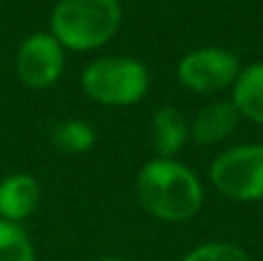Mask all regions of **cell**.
<instances>
[{
	"instance_id": "1",
	"label": "cell",
	"mask_w": 263,
	"mask_h": 261,
	"mask_svg": "<svg viewBox=\"0 0 263 261\" xmlns=\"http://www.w3.org/2000/svg\"><path fill=\"white\" fill-rule=\"evenodd\" d=\"M136 199L145 213L164 222H185L203 203L201 183L176 160H150L136 176Z\"/></svg>"
},
{
	"instance_id": "2",
	"label": "cell",
	"mask_w": 263,
	"mask_h": 261,
	"mask_svg": "<svg viewBox=\"0 0 263 261\" xmlns=\"http://www.w3.org/2000/svg\"><path fill=\"white\" fill-rule=\"evenodd\" d=\"M120 18L118 0H60L51 12V35L63 49L92 51L118 32Z\"/></svg>"
},
{
	"instance_id": "3",
	"label": "cell",
	"mask_w": 263,
	"mask_h": 261,
	"mask_svg": "<svg viewBox=\"0 0 263 261\" xmlns=\"http://www.w3.org/2000/svg\"><path fill=\"white\" fill-rule=\"evenodd\" d=\"M150 86L145 65L129 55L97 58L83 69L81 90L104 106H129L143 100Z\"/></svg>"
},
{
	"instance_id": "4",
	"label": "cell",
	"mask_w": 263,
	"mask_h": 261,
	"mask_svg": "<svg viewBox=\"0 0 263 261\" xmlns=\"http://www.w3.org/2000/svg\"><path fill=\"white\" fill-rule=\"evenodd\" d=\"M210 183L233 201H263V146L242 143L217 155L210 166Z\"/></svg>"
},
{
	"instance_id": "5",
	"label": "cell",
	"mask_w": 263,
	"mask_h": 261,
	"mask_svg": "<svg viewBox=\"0 0 263 261\" xmlns=\"http://www.w3.org/2000/svg\"><path fill=\"white\" fill-rule=\"evenodd\" d=\"M240 74V63L227 49L203 46L190 51L178 63V81L192 92H219L233 86Z\"/></svg>"
},
{
	"instance_id": "6",
	"label": "cell",
	"mask_w": 263,
	"mask_h": 261,
	"mask_svg": "<svg viewBox=\"0 0 263 261\" xmlns=\"http://www.w3.org/2000/svg\"><path fill=\"white\" fill-rule=\"evenodd\" d=\"M16 77L32 90L53 86L65 69V49L51 32H32L21 42L14 58Z\"/></svg>"
},
{
	"instance_id": "7",
	"label": "cell",
	"mask_w": 263,
	"mask_h": 261,
	"mask_svg": "<svg viewBox=\"0 0 263 261\" xmlns=\"http://www.w3.org/2000/svg\"><path fill=\"white\" fill-rule=\"evenodd\" d=\"M40 183L30 174H9L0 180V220L21 225L40 206Z\"/></svg>"
},
{
	"instance_id": "8",
	"label": "cell",
	"mask_w": 263,
	"mask_h": 261,
	"mask_svg": "<svg viewBox=\"0 0 263 261\" xmlns=\"http://www.w3.org/2000/svg\"><path fill=\"white\" fill-rule=\"evenodd\" d=\"M238 120H240V111L236 109L233 102H215L196 114L190 134L201 146H213V143L224 141L236 129Z\"/></svg>"
},
{
	"instance_id": "9",
	"label": "cell",
	"mask_w": 263,
	"mask_h": 261,
	"mask_svg": "<svg viewBox=\"0 0 263 261\" xmlns=\"http://www.w3.org/2000/svg\"><path fill=\"white\" fill-rule=\"evenodd\" d=\"M190 137V125L176 106H162L150 123V143L162 160H173Z\"/></svg>"
},
{
	"instance_id": "10",
	"label": "cell",
	"mask_w": 263,
	"mask_h": 261,
	"mask_svg": "<svg viewBox=\"0 0 263 261\" xmlns=\"http://www.w3.org/2000/svg\"><path fill=\"white\" fill-rule=\"evenodd\" d=\"M233 104L240 116L263 125V63L240 69L233 83Z\"/></svg>"
},
{
	"instance_id": "11",
	"label": "cell",
	"mask_w": 263,
	"mask_h": 261,
	"mask_svg": "<svg viewBox=\"0 0 263 261\" xmlns=\"http://www.w3.org/2000/svg\"><path fill=\"white\" fill-rule=\"evenodd\" d=\"M51 141L60 153L81 155L88 153L97 141L95 127L86 120H63L51 127Z\"/></svg>"
},
{
	"instance_id": "12",
	"label": "cell",
	"mask_w": 263,
	"mask_h": 261,
	"mask_svg": "<svg viewBox=\"0 0 263 261\" xmlns=\"http://www.w3.org/2000/svg\"><path fill=\"white\" fill-rule=\"evenodd\" d=\"M0 261H37L35 248L21 225L0 220Z\"/></svg>"
},
{
	"instance_id": "13",
	"label": "cell",
	"mask_w": 263,
	"mask_h": 261,
	"mask_svg": "<svg viewBox=\"0 0 263 261\" xmlns=\"http://www.w3.org/2000/svg\"><path fill=\"white\" fill-rule=\"evenodd\" d=\"M182 261H252L250 254L229 243H205L192 250Z\"/></svg>"
},
{
	"instance_id": "14",
	"label": "cell",
	"mask_w": 263,
	"mask_h": 261,
	"mask_svg": "<svg viewBox=\"0 0 263 261\" xmlns=\"http://www.w3.org/2000/svg\"><path fill=\"white\" fill-rule=\"evenodd\" d=\"M95 261H127V259H120V257H100Z\"/></svg>"
},
{
	"instance_id": "15",
	"label": "cell",
	"mask_w": 263,
	"mask_h": 261,
	"mask_svg": "<svg viewBox=\"0 0 263 261\" xmlns=\"http://www.w3.org/2000/svg\"><path fill=\"white\" fill-rule=\"evenodd\" d=\"M261 220H263V213H261Z\"/></svg>"
}]
</instances>
